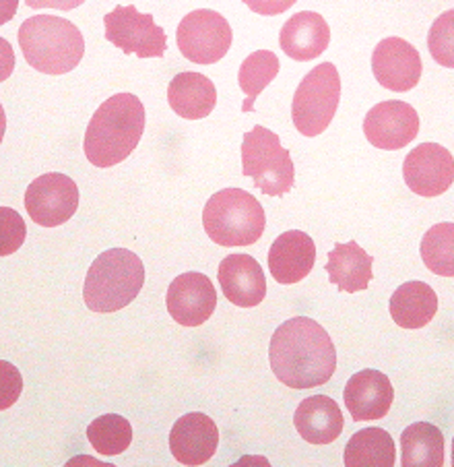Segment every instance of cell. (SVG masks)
Returning a JSON list of instances; mask_svg holds the SVG:
<instances>
[{"label":"cell","instance_id":"cell-1","mask_svg":"<svg viewBox=\"0 0 454 467\" xmlns=\"http://www.w3.org/2000/svg\"><path fill=\"white\" fill-rule=\"evenodd\" d=\"M269 360L277 380L297 391L328 383L336 370L331 336L308 317L289 318L273 333Z\"/></svg>","mask_w":454,"mask_h":467},{"label":"cell","instance_id":"cell-2","mask_svg":"<svg viewBox=\"0 0 454 467\" xmlns=\"http://www.w3.org/2000/svg\"><path fill=\"white\" fill-rule=\"evenodd\" d=\"M145 132V108L132 93H116L101 104L85 130L83 150L91 166H119L137 150Z\"/></svg>","mask_w":454,"mask_h":467},{"label":"cell","instance_id":"cell-3","mask_svg":"<svg viewBox=\"0 0 454 467\" xmlns=\"http://www.w3.org/2000/svg\"><path fill=\"white\" fill-rule=\"evenodd\" d=\"M19 46L27 65L44 75H67L83 60L85 40L75 23L36 15L21 23Z\"/></svg>","mask_w":454,"mask_h":467},{"label":"cell","instance_id":"cell-4","mask_svg":"<svg viewBox=\"0 0 454 467\" xmlns=\"http://www.w3.org/2000/svg\"><path fill=\"white\" fill-rule=\"evenodd\" d=\"M145 284V267L129 248L101 253L88 271L83 287L85 305L93 313H116L127 308Z\"/></svg>","mask_w":454,"mask_h":467},{"label":"cell","instance_id":"cell-5","mask_svg":"<svg viewBox=\"0 0 454 467\" xmlns=\"http://www.w3.org/2000/svg\"><path fill=\"white\" fill-rule=\"evenodd\" d=\"M202 225L219 246H250L264 234L267 217L253 194L242 189H225L207 201Z\"/></svg>","mask_w":454,"mask_h":467},{"label":"cell","instance_id":"cell-6","mask_svg":"<svg viewBox=\"0 0 454 467\" xmlns=\"http://www.w3.org/2000/svg\"><path fill=\"white\" fill-rule=\"evenodd\" d=\"M242 174L253 178L254 186L269 197L292 191L295 170L292 155L281 145L275 132L254 127L242 141Z\"/></svg>","mask_w":454,"mask_h":467},{"label":"cell","instance_id":"cell-7","mask_svg":"<svg viewBox=\"0 0 454 467\" xmlns=\"http://www.w3.org/2000/svg\"><path fill=\"white\" fill-rule=\"evenodd\" d=\"M341 99V77L333 62L312 68L297 85L292 116L304 137H318L328 129Z\"/></svg>","mask_w":454,"mask_h":467},{"label":"cell","instance_id":"cell-8","mask_svg":"<svg viewBox=\"0 0 454 467\" xmlns=\"http://www.w3.org/2000/svg\"><path fill=\"white\" fill-rule=\"evenodd\" d=\"M178 48L197 65H215L232 48V27L223 15L209 9L188 13L178 26Z\"/></svg>","mask_w":454,"mask_h":467},{"label":"cell","instance_id":"cell-9","mask_svg":"<svg viewBox=\"0 0 454 467\" xmlns=\"http://www.w3.org/2000/svg\"><path fill=\"white\" fill-rule=\"evenodd\" d=\"M106 40L124 54L139 58H161L168 50V36L155 26L153 15L139 13L135 5H119L104 17Z\"/></svg>","mask_w":454,"mask_h":467},{"label":"cell","instance_id":"cell-10","mask_svg":"<svg viewBox=\"0 0 454 467\" xmlns=\"http://www.w3.org/2000/svg\"><path fill=\"white\" fill-rule=\"evenodd\" d=\"M26 207L31 222L44 228H57L77 213L79 189L67 174L48 172L27 186Z\"/></svg>","mask_w":454,"mask_h":467},{"label":"cell","instance_id":"cell-11","mask_svg":"<svg viewBox=\"0 0 454 467\" xmlns=\"http://www.w3.org/2000/svg\"><path fill=\"white\" fill-rule=\"evenodd\" d=\"M403 176L419 197H440L454 182V158L438 143H421L403 161Z\"/></svg>","mask_w":454,"mask_h":467},{"label":"cell","instance_id":"cell-12","mask_svg":"<svg viewBox=\"0 0 454 467\" xmlns=\"http://www.w3.org/2000/svg\"><path fill=\"white\" fill-rule=\"evenodd\" d=\"M168 313L178 325L199 327L207 323L217 308V290L199 271H188L170 284L166 294Z\"/></svg>","mask_w":454,"mask_h":467},{"label":"cell","instance_id":"cell-13","mask_svg":"<svg viewBox=\"0 0 454 467\" xmlns=\"http://www.w3.org/2000/svg\"><path fill=\"white\" fill-rule=\"evenodd\" d=\"M366 139L376 150L397 151L409 145L419 132V116L407 102L376 104L364 120Z\"/></svg>","mask_w":454,"mask_h":467},{"label":"cell","instance_id":"cell-14","mask_svg":"<svg viewBox=\"0 0 454 467\" xmlns=\"http://www.w3.org/2000/svg\"><path fill=\"white\" fill-rule=\"evenodd\" d=\"M376 81L390 91H411L421 79L419 52L403 37H387L372 54Z\"/></svg>","mask_w":454,"mask_h":467},{"label":"cell","instance_id":"cell-15","mask_svg":"<svg viewBox=\"0 0 454 467\" xmlns=\"http://www.w3.org/2000/svg\"><path fill=\"white\" fill-rule=\"evenodd\" d=\"M343 400L356 422H370L388 414L395 400V389L385 372L366 368L347 380Z\"/></svg>","mask_w":454,"mask_h":467},{"label":"cell","instance_id":"cell-16","mask_svg":"<svg viewBox=\"0 0 454 467\" xmlns=\"http://www.w3.org/2000/svg\"><path fill=\"white\" fill-rule=\"evenodd\" d=\"M219 445L217 424L207 414H186L176 420L170 432V449L178 463L197 467L215 455Z\"/></svg>","mask_w":454,"mask_h":467},{"label":"cell","instance_id":"cell-17","mask_svg":"<svg viewBox=\"0 0 454 467\" xmlns=\"http://www.w3.org/2000/svg\"><path fill=\"white\" fill-rule=\"evenodd\" d=\"M217 279L225 298L240 308H254L267 296V277L254 256L230 254L219 265Z\"/></svg>","mask_w":454,"mask_h":467},{"label":"cell","instance_id":"cell-18","mask_svg":"<svg viewBox=\"0 0 454 467\" xmlns=\"http://www.w3.org/2000/svg\"><path fill=\"white\" fill-rule=\"evenodd\" d=\"M316 246L306 232L292 230L284 232L271 244L269 251V269L275 282L292 285L302 282L315 267Z\"/></svg>","mask_w":454,"mask_h":467},{"label":"cell","instance_id":"cell-19","mask_svg":"<svg viewBox=\"0 0 454 467\" xmlns=\"http://www.w3.org/2000/svg\"><path fill=\"white\" fill-rule=\"evenodd\" d=\"M331 42V29L325 17L318 13L302 11L294 15L279 34V44L289 58L306 62L318 58L328 48Z\"/></svg>","mask_w":454,"mask_h":467},{"label":"cell","instance_id":"cell-20","mask_svg":"<svg viewBox=\"0 0 454 467\" xmlns=\"http://www.w3.org/2000/svg\"><path fill=\"white\" fill-rule=\"evenodd\" d=\"M295 431L310 445H331L343 432V414L331 397L315 395L304 400L294 414Z\"/></svg>","mask_w":454,"mask_h":467},{"label":"cell","instance_id":"cell-21","mask_svg":"<svg viewBox=\"0 0 454 467\" xmlns=\"http://www.w3.org/2000/svg\"><path fill=\"white\" fill-rule=\"evenodd\" d=\"M168 102L176 116L201 120L215 110L217 89L209 77L201 73H178L168 88Z\"/></svg>","mask_w":454,"mask_h":467},{"label":"cell","instance_id":"cell-22","mask_svg":"<svg viewBox=\"0 0 454 467\" xmlns=\"http://www.w3.org/2000/svg\"><path fill=\"white\" fill-rule=\"evenodd\" d=\"M372 265L374 259L357 243H339L328 253V282L343 292H362L372 282Z\"/></svg>","mask_w":454,"mask_h":467},{"label":"cell","instance_id":"cell-23","mask_svg":"<svg viewBox=\"0 0 454 467\" xmlns=\"http://www.w3.org/2000/svg\"><path fill=\"white\" fill-rule=\"evenodd\" d=\"M388 310L403 329H421L438 313V296L426 282H407L397 287Z\"/></svg>","mask_w":454,"mask_h":467},{"label":"cell","instance_id":"cell-24","mask_svg":"<svg viewBox=\"0 0 454 467\" xmlns=\"http://www.w3.org/2000/svg\"><path fill=\"white\" fill-rule=\"evenodd\" d=\"M403 467H442L444 437L440 428L429 422H415L401 434Z\"/></svg>","mask_w":454,"mask_h":467},{"label":"cell","instance_id":"cell-25","mask_svg":"<svg viewBox=\"0 0 454 467\" xmlns=\"http://www.w3.org/2000/svg\"><path fill=\"white\" fill-rule=\"evenodd\" d=\"M397 462L393 437L382 428H364L346 447L347 467H393Z\"/></svg>","mask_w":454,"mask_h":467},{"label":"cell","instance_id":"cell-26","mask_svg":"<svg viewBox=\"0 0 454 467\" xmlns=\"http://www.w3.org/2000/svg\"><path fill=\"white\" fill-rule=\"evenodd\" d=\"M279 67H281L279 58L275 57V52L271 50L253 52L244 62H242L240 73H238V83H240V89L246 93V102L242 106V110L253 112L254 102L258 99V93L275 79L279 73Z\"/></svg>","mask_w":454,"mask_h":467},{"label":"cell","instance_id":"cell-27","mask_svg":"<svg viewBox=\"0 0 454 467\" xmlns=\"http://www.w3.org/2000/svg\"><path fill=\"white\" fill-rule=\"evenodd\" d=\"M421 259L436 275L454 277V223L432 225L421 240Z\"/></svg>","mask_w":454,"mask_h":467},{"label":"cell","instance_id":"cell-28","mask_svg":"<svg viewBox=\"0 0 454 467\" xmlns=\"http://www.w3.org/2000/svg\"><path fill=\"white\" fill-rule=\"evenodd\" d=\"M88 439L99 455H120L130 447L132 426L119 414H104L89 424Z\"/></svg>","mask_w":454,"mask_h":467},{"label":"cell","instance_id":"cell-29","mask_svg":"<svg viewBox=\"0 0 454 467\" xmlns=\"http://www.w3.org/2000/svg\"><path fill=\"white\" fill-rule=\"evenodd\" d=\"M428 48L438 65L454 68V9L434 21L428 34Z\"/></svg>","mask_w":454,"mask_h":467},{"label":"cell","instance_id":"cell-30","mask_svg":"<svg viewBox=\"0 0 454 467\" xmlns=\"http://www.w3.org/2000/svg\"><path fill=\"white\" fill-rule=\"evenodd\" d=\"M3 213V248H0V254H13L26 240V223L19 217L17 212H13L9 207L0 209Z\"/></svg>","mask_w":454,"mask_h":467},{"label":"cell","instance_id":"cell-31","mask_svg":"<svg viewBox=\"0 0 454 467\" xmlns=\"http://www.w3.org/2000/svg\"><path fill=\"white\" fill-rule=\"evenodd\" d=\"M297 3V0H244V5L250 11L258 15H264V17H271V15H281Z\"/></svg>","mask_w":454,"mask_h":467},{"label":"cell","instance_id":"cell-32","mask_svg":"<svg viewBox=\"0 0 454 467\" xmlns=\"http://www.w3.org/2000/svg\"><path fill=\"white\" fill-rule=\"evenodd\" d=\"M85 0H27L31 9H58V11H73L81 6Z\"/></svg>","mask_w":454,"mask_h":467},{"label":"cell","instance_id":"cell-33","mask_svg":"<svg viewBox=\"0 0 454 467\" xmlns=\"http://www.w3.org/2000/svg\"><path fill=\"white\" fill-rule=\"evenodd\" d=\"M452 465H454V441H452Z\"/></svg>","mask_w":454,"mask_h":467}]
</instances>
